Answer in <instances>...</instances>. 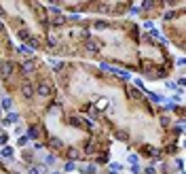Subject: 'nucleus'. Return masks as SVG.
Segmentation results:
<instances>
[{
	"label": "nucleus",
	"instance_id": "nucleus-25",
	"mask_svg": "<svg viewBox=\"0 0 186 174\" xmlns=\"http://www.w3.org/2000/svg\"><path fill=\"white\" fill-rule=\"evenodd\" d=\"M95 28L100 30V28H106V21H95Z\"/></svg>",
	"mask_w": 186,
	"mask_h": 174
},
{
	"label": "nucleus",
	"instance_id": "nucleus-10",
	"mask_svg": "<svg viewBox=\"0 0 186 174\" xmlns=\"http://www.w3.org/2000/svg\"><path fill=\"white\" fill-rule=\"evenodd\" d=\"M70 123L74 127H83V119H78V117H70Z\"/></svg>",
	"mask_w": 186,
	"mask_h": 174
},
{
	"label": "nucleus",
	"instance_id": "nucleus-9",
	"mask_svg": "<svg viewBox=\"0 0 186 174\" xmlns=\"http://www.w3.org/2000/svg\"><path fill=\"white\" fill-rule=\"evenodd\" d=\"M64 24H66L64 15H55V17H53V26H64Z\"/></svg>",
	"mask_w": 186,
	"mask_h": 174
},
{
	"label": "nucleus",
	"instance_id": "nucleus-23",
	"mask_svg": "<svg viewBox=\"0 0 186 174\" xmlns=\"http://www.w3.org/2000/svg\"><path fill=\"white\" fill-rule=\"evenodd\" d=\"M25 144H28V138H25V136H21V138H19V146H25Z\"/></svg>",
	"mask_w": 186,
	"mask_h": 174
},
{
	"label": "nucleus",
	"instance_id": "nucleus-6",
	"mask_svg": "<svg viewBox=\"0 0 186 174\" xmlns=\"http://www.w3.org/2000/svg\"><path fill=\"white\" fill-rule=\"evenodd\" d=\"M34 70H36V62L34 59H28V62L23 64V72L28 74V72H34Z\"/></svg>",
	"mask_w": 186,
	"mask_h": 174
},
{
	"label": "nucleus",
	"instance_id": "nucleus-14",
	"mask_svg": "<svg viewBox=\"0 0 186 174\" xmlns=\"http://www.w3.org/2000/svg\"><path fill=\"white\" fill-rule=\"evenodd\" d=\"M51 146H53V149H62V140H59V138H51Z\"/></svg>",
	"mask_w": 186,
	"mask_h": 174
},
{
	"label": "nucleus",
	"instance_id": "nucleus-16",
	"mask_svg": "<svg viewBox=\"0 0 186 174\" xmlns=\"http://www.w3.org/2000/svg\"><path fill=\"white\" fill-rule=\"evenodd\" d=\"M45 164H47V166L55 164V155H47V157H45Z\"/></svg>",
	"mask_w": 186,
	"mask_h": 174
},
{
	"label": "nucleus",
	"instance_id": "nucleus-2",
	"mask_svg": "<svg viewBox=\"0 0 186 174\" xmlns=\"http://www.w3.org/2000/svg\"><path fill=\"white\" fill-rule=\"evenodd\" d=\"M36 91H38V96H42V98H49V96L53 94V89H51V85H49V83H40Z\"/></svg>",
	"mask_w": 186,
	"mask_h": 174
},
{
	"label": "nucleus",
	"instance_id": "nucleus-1",
	"mask_svg": "<svg viewBox=\"0 0 186 174\" xmlns=\"http://www.w3.org/2000/svg\"><path fill=\"white\" fill-rule=\"evenodd\" d=\"M102 49V42L97 38H87V51L89 53H97Z\"/></svg>",
	"mask_w": 186,
	"mask_h": 174
},
{
	"label": "nucleus",
	"instance_id": "nucleus-18",
	"mask_svg": "<svg viewBox=\"0 0 186 174\" xmlns=\"http://www.w3.org/2000/svg\"><path fill=\"white\" fill-rule=\"evenodd\" d=\"M30 136H32V138H38V136H40V129H38V127H32V129H30Z\"/></svg>",
	"mask_w": 186,
	"mask_h": 174
},
{
	"label": "nucleus",
	"instance_id": "nucleus-29",
	"mask_svg": "<svg viewBox=\"0 0 186 174\" xmlns=\"http://www.w3.org/2000/svg\"><path fill=\"white\" fill-rule=\"evenodd\" d=\"M0 15H2V7H0Z\"/></svg>",
	"mask_w": 186,
	"mask_h": 174
},
{
	"label": "nucleus",
	"instance_id": "nucleus-27",
	"mask_svg": "<svg viewBox=\"0 0 186 174\" xmlns=\"http://www.w3.org/2000/svg\"><path fill=\"white\" fill-rule=\"evenodd\" d=\"M19 51L25 53V55H30V49H28V47H19Z\"/></svg>",
	"mask_w": 186,
	"mask_h": 174
},
{
	"label": "nucleus",
	"instance_id": "nucleus-17",
	"mask_svg": "<svg viewBox=\"0 0 186 174\" xmlns=\"http://www.w3.org/2000/svg\"><path fill=\"white\" fill-rule=\"evenodd\" d=\"M49 11L55 13V15H59V4H49Z\"/></svg>",
	"mask_w": 186,
	"mask_h": 174
},
{
	"label": "nucleus",
	"instance_id": "nucleus-5",
	"mask_svg": "<svg viewBox=\"0 0 186 174\" xmlns=\"http://www.w3.org/2000/svg\"><path fill=\"white\" fill-rule=\"evenodd\" d=\"M17 38H19V40H23V42H28V40L32 38L30 30H25V28H21V30H17Z\"/></svg>",
	"mask_w": 186,
	"mask_h": 174
},
{
	"label": "nucleus",
	"instance_id": "nucleus-13",
	"mask_svg": "<svg viewBox=\"0 0 186 174\" xmlns=\"http://www.w3.org/2000/svg\"><path fill=\"white\" fill-rule=\"evenodd\" d=\"M68 157H70V159H78V151H76L74 146H72V149L68 151Z\"/></svg>",
	"mask_w": 186,
	"mask_h": 174
},
{
	"label": "nucleus",
	"instance_id": "nucleus-24",
	"mask_svg": "<svg viewBox=\"0 0 186 174\" xmlns=\"http://www.w3.org/2000/svg\"><path fill=\"white\" fill-rule=\"evenodd\" d=\"M42 168H30V174H40Z\"/></svg>",
	"mask_w": 186,
	"mask_h": 174
},
{
	"label": "nucleus",
	"instance_id": "nucleus-22",
	"mask_svg": "<svg viewBox=\"0 0 186 174\" xmlns=\"http://www.w3.org/2000/svg\"><path fill=\"white\" fill-rule=\"evenodd\" d=\"M165 87H169V89H176V83H173V81H165Z\"/></svg>",
	"mask_w": 186,
	"mask_h": 174
},
{
	"label": "nucleus",
	"instance_id": "nucleus-30",
	"mask_svg": "<svg viewBox=\"0 0 186 174\" xmlns=\"http://www.w3.org/2000/svg\"><path fill=\"white\" fill-rule=\"evenodd\" d=\"M110 174H116V172H110Z\"/></svg>",
	"mask_w": 186,
	"mask_h": 174
},
{
	"label": "nucleus",
	"instance_id": "nucleus-28",
	"mask_svg": "<svg viewBox=\"0 0 186 174\" xmlns=\"http://www.w3.org/2000/svg\"><path fill=\"white\" fill-rule=\"evenodd\" d=\"M2 28H4V24H2V21H0V30H2Z\"/></svg>",
	"mask_w": 186,
	"mask_h": 174
},
{
	"label": "nucleus",
	"instance_id": "nucleus-12",
	"mask_svg": "<svg viewBox=\"0 0 186 174\" xmlns=\"http://www.w3.org/2000/svg\"><path fill=\"white\" fill-rule=\"evenodd\" d=\"M129 96L135 100V98H142V91H138V87H133V89H129Z\"/></svg>",
	"mask_w": 186,
	"mask_h": 174
},
{
	"label": "nucleus",
	"instance_id": "nucleus-7",
	"mask_svg": "<svg viewBox=\"0 0 186 174\" xmlns=\"http://www.w3.org/2000/svg\"><path fill=\"white\" fill-rule=\"evenodd\" d=\"M15 121H19V117L15 115V113H11L7 119H2V125H9V123H15Z\"/></svg>",
	"mask_w": 186,
	"mask_h": 174
},
{
	"label": "nucleus",
	"instance_id": "nucleus-15",
	"mask_svg": "<svg viewBox=\"0 0 186 174\" xmlns=\"http://www.w3.org/2000/svg\"><path fill=\"white\" fill-rule=\"evenodd\" d=\"M2 155L4 157H13V149H11V146H2Z\"/></svg>",
	"mask_w": 186,
	"mask_h": 174
},
{
	"label": "nucleus",
	"instance_id": "nucleus-31",
	"mask_svg": "<svg viewBox=\"0 0 186 174\" xmlns=\"http://www.w3.org/2000/svg\"><path fill=\"white\" fill-rule=\"evenodd\" d=\"M53 174H59V172H53Z\"/></svg>",
	"mask_w": 186,
	"mask_h": 174
},
{
	"label": "nucleus",
	"instance_id": "nucleus-8",
	"mask_svg": "<svg viewBox=\"0 0 186 174\" xmlns=\"http://www.w3.org/2000/svg\"><path fill=\"white\" fill-rule=\"evenodd\" d=\"M49 64L53 66V70H62V68H64V62H59V59H55V57L49 59Z\"/></svg>",
	"mask_w": 186,
	"mask_h": 174
},
{
	"label": "nucleus",
	"instance_id": "nucleus-4",
	"mask_svg": "<svg viewBox=\"0 0 186 174\" xmlns=\"http://www.w3.org/2000/svg\"><path fill=\"white\" fill-rule=\"evenodd\" d=\"M21 94H23L25 98H32V96H34V85H32V83H28V81H25V83L21 85Z\"/></svg>",
	"mask_w": 186,
	"mask_h": 174
},
{
	"label": "nucleus",
	"instance_id": "nucleus-19",
	"mask_svg": "<svg viewBox=\"0 0 186 174\" xmlns=\"http://www.w3.org/2000/svg\"><path fill=\"white\" fill-rule=\"evenodd\" d=\"M7 140H9V136L2 132V134H0V146H4V144H7Z\"/></svg>",
	"mask_w": 186,
	"mask_h": 174
},
{
	"label": "nucleus",
	"instance_id": "nucleus-21",
	"mask_svg": "<svg viewBox=\"0 0 186 174\" xmlns=\"http://www.w3.org/2000/svg\"><path fill=\"white\" fill-rule=\"evenodd\" d=\"M74 168H76V164H74V161H68V164H66V172H72Z\"/></svg>",
	"mask_w": 186,
	"mask_h": 174
},
{
	"label": "nucleus",
	"instance_id": "nucleus-26",
	"mask_svg": "<svg viewBox=\"0 0 186 174\" xmlns=\"http://www.w3.org/2000/svg\"><path fill=\"white\" fill-rule=\"evenodd\" d=\"M150 100H155V102H161V96H157V94H150Z\"/></svg>",
	"mask_w": 186,
	"mask_h": 174
},
{
	"label": "nucleus",
	"instance_id": "nucleus-11",
	"mask_svg": "<svg viewBox=\"0 0 186 174\" xmlns=\"http://www.w3.org/2000/svg\"><path fill=\"white\" fill-rule=\"evenodd\" d=\"M11 104H13V102H11V98H7V96H4V98H2V108H4V111H9V108H11Z\"/></svg>",
	"mask_w": 186,
	"mask_h": 174
},
{
	"label": "nucleus",
	"instance_id": "nucleus-20",
	"mask_svg": "<svg viewBox=\"0 0 186 174\" xmlns=\"http://www.w3.org/2000/svg\"><path fill=\"white\" fill-rule=\"evenodd\" d=\"M57 45H59V40L55 36H51V38H49V47H57Z\"/></svg>",
	"mask_w": 186,
	"mask_h": 174
},
{
	"label": "nucleus",
	"instance_id": "nucleus-3",
	"mask_svg": "<svg viewBox=\"0 0 186 174\" xmlns=\"http://www.w3.org/2000/svg\"><path fill=\"white\" fill-rule=\"evenodd\" d=\"M11 72H13V64H11V62H2V64H0V77H11Z\"/></svg>",
	"mask_w": 186,
	"mask_h": 174
}]
</instances>
